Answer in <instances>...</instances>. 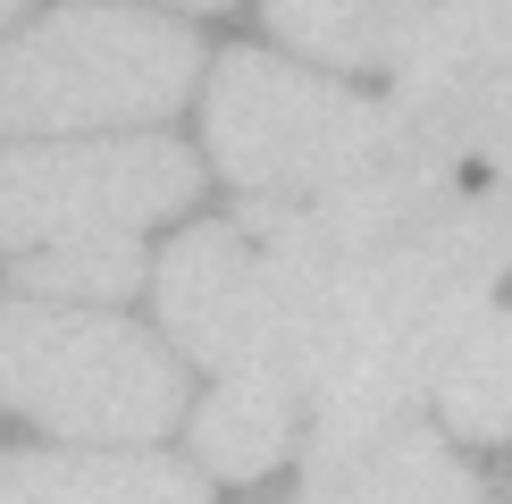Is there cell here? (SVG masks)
Listing matches in <instances>:
<instances>
[{"label":"cell","mask_w":512,"mask_h":504,"mask_svg":"<svg viewBox=\"0 0 512 504\" xmlns=\"http://www.w3.org/2000/svg\"><path fill=\"white\" fill-rule=\"evenodd\" d=\"M202 51L185 26L118 0L51 9L0 51V135H76V126H152L185 101Z\"/></svg>","instance_id":"6da1fadb"},{"label":"cell","mask_w":512,"mask_h":504,"mask_svg":"<svg viewBox=\"0 0 512 504\" xmlns=\"http://www.w3.org/2000/svg\"><path fill=\"white\" fill-rule=\"evenodd\" d=\"M294 446V395L269 378H219V395L194 412V454L219 479H261Z\"/></svg>","instance_id":"30bf717a"},{"label":"cell","mask_w":512,"mask_h":504,"mask_svg":"<svg viewBox=\"0 0 512 504\" xmlns=\"http://www.w3.org/2000/svg\"><path fill=\"white\" fill-rule=\"evenodd\" d=\"M0 412L68 437H160L185 412L160 336L76 303H0Z\"/></svg>","instance_id":"3957f363"},{"label":"cell","mask_w":512,"mask_h":504,"mask_svg":"<svg viewBox=\"0 0 512 504\" xmlns=\"http://www.w3.org/2000/svg\"><path fill=\"white\" fill-rule=\"evenodd\" d=\"M311 496L303 504H487L479 479L454 462V446H437L412 420H378V429H311Z\"/></svg>","instance_id":"8992f818"},{"label":"cell","mask_w":512,"mask_h":504,"mask_svg":"<svg viewBox=\"0 0 512 504\" xmlns=\"http://www.w3.org/2000/svg\"><path fill=\"white\" fill-rule=\"evenodd\" d=\"M143 244L135 236H84V244H51L17 261V286L42 294V303H118V294L143 286Z\"/></svg>","instance_id":"8fae6325"},{"label":"cell","mask_w":512,"mask_h":504,"mask_svg":"<svg viewBox=\"0 0 512 504\" xmlns=\"http://www.w3.org/2000/svg\"><path fill=\"white\" fill-rule=\"evenodd\" d=\"M185 9H227V0H185Z\"/></svg>","instance_id":"4fadbf2b"},{"label":"cell","mask_w":512,"mask_h":504,"mask_svg":"<svg viewBox=\"0 0 512 504\" xmlns=\"http://www.w3.org/2000/svg\"><path fill=\"white\" fill-rule=\"evenodd\" d=\"M0 504H210L168 454H0Z\"/></svg>","instance_id":"52a82bcc"},{"label":"cell","mask_w":512,"mask_h":504,"mask_svg":"<svg viewBox=\"0 0 512 504\" xmlns=\"http://www.w3.org/2000/svg\"><path fill=\"white\" fill-rule=\"evenodd\" d=\"M429 387H437V412H445L454 437L504 446L512 437V311H479L454 336V353L437 362Z\"/></svg>","instance_id":"9c48e42d"},{"label":"cell","mask_w":512,"mask_h":504,"mask_svg":"<svg viewBox=\"0 0 512 504\" xmlns=\"http://www.w3.org/2000/svg\"><path fill=\"white\" fill-rule=\"evenodd\" d=\"M17 9H26V0H0V26H9V17H17Z\"/></svg>","instance_id":"7c38bea8"},{"label":"cell","mask_w":512,"mask_h":504,"mask_svg":"<svg viewBox=\"0 0 512 504\" xmlns=\"http://www.w3.org/2000/svg\"><path fill=\"white\" fill-rule=\"evenodd\" d=\"M387 101H361L328 76H303L286 59L227 51L210 76V152L252 202L303 210L361 185L387 160Z\"/></svg>","instance_id":"7a4b0ae2"},{"label":"cell","mask_w":512,"mask_h":504,"mask_svg":"<svg viewBox=\"0 0 512 504\" xmlns=\"http://www.w3.org/2000/svg\"><path fill=\"white\" fill-rule=\"evenodd\" d=\"M160 286V328L219 378H269L286 395L319 387V311L286 278V261L244 236V227H194L152 261Z\"/></svg>","instance_id":"277c9868"},{"label":"cell","mask_w":512,"mask_h":504,"mask_svg":"<svg viewBox=\"0 0 512 504\" xmlns=\"http://www.w3.org/2000/svg\"><path fill=\"white\" fill-rule=\"evenodd\" d=\"M185 202H194V160L168 135L0 152V252L17 261L84 236H135Z\"/></svg>","instance_id":"5b68a950"},{"label":"cell","mask_w":512,"mask_h":504,"mask_svg":"<svg viewBox=\"0 0 512 504\" xmlns=\"http://www.w3.org/2000/svg\"><path fill=\"white\" fill-rule=\"evenodd\" d=\"M269 26L319 68H403L429 0H261Z\"/></svg>","instance_id":"ba28073f"}]
</instances>
